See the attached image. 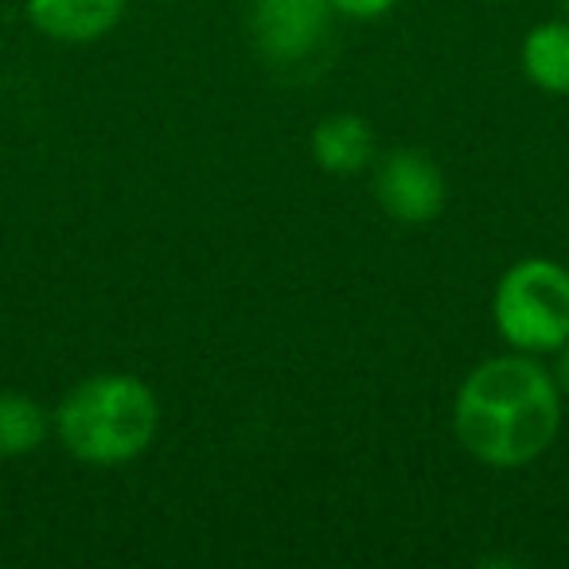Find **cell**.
Segmentation results:
<instances>
[{"instance_id":"cell-12","label":"cell","mask_w":569,"mask_h":569,"mask_svg":"<svg viewBox=\"0 0 569 569\" xmlns=\"http://www.w3.org/2000/svg\"><path fill=\"white\" fill-rule=\"evenodd\" d=\"M566 9H569V0H566Z\"/></svg>"},{"instance_id":"cell-6","label":"cell","mask_w":569,"mask_h":569,"mask_svg":"<svg viewBox=\"0 0 569 569\" xmlns=\"http://www.w3.org/2000/svg\"><path fill=\"white\" fill-rule=\"evenodd\" d=\"M36 32L56 43H94L126 17L129 0H24Z\"/></svg>"},{"instance_id":"cell-9","label":"cell","mask_w":569,"mask_h":569,"mask_svg":"<svg viewBox=\"0 0 569 569\" xmlns=\"http://www.w3.org/2000/svg\"><path fill=\"white\" fill-rule=\"evenodd\" d=\"M51 433L56 421L48 406L24 390H0V460L32 457Z\"/></svg>"},{"instance_id":"cell-8","label":"cell","mask_w":569,"mask_h":569,"mask_svg":"<svg viewBox=\"0 0 569 569\" xmlns=\"http://www.w3.org/2000/svg\"><path fill=\"white\" fill-rule=\"evenodd\" d=\"M519 67L546 94H569V20H546L522 36Z\"/></svg>"},{"instance_id":"cell-10","label":"cell","mask_w":569,"mask_h":569,"mask_svg":"<svg viewBox=\"0 0 569 569\" xmlns=\"http://www.w3.org/2000/svg\"><path fill=\"white\" fill-rule=\"evenodd\" d=\"M332 4L336 17H348V20H382L398 9V0H328Z\"/></svg>"},{"instance_id":"cell-3","label":"cell","mask_w":569,"mask_h":569,"mask_svg":"<svg viewBox=\"0 0 569 569\" xmlns=\"http://www.w3.org/2000/svg\"><path fill=\"white\" fill-rule=\"evenodd\" d=\"M499 340L527 356H553L569 340V269L553 258H519L491 293Z\"/></svg>"},{"instance_id":"cell-1","label":"cell","mask_w":569,"mask_h":569,"mask_svg":"<svg viewBox=\"0 0 569 569\" xmlns=\"http://www.w3.org/2000/svg\"><path fill=\"white\" fill-rule=\"evenodd\" d=\"M460 449L488 468H522L561 433V387L527 351L491 356L465 375L452 398Z\"/></svg>"},{"instance_id":"cell-4","label":"cell","mask_w":569,"mask_h":569,"mask_svg":"<svg viewBox=\"0 0 569 569\" xmlns=\"http://www.w3.org/2000/svg\"><path fill=\"white\" fill-rule=\"evenodd\" d=\"M328 0H253L250 32L273 67H305L332 40Z\"/></svg>"},{"instance_id":"cell-2","label":"cell","mask_w":569,"mask_h":569,"mask_svg":"<svg viewBox=\"0 0 569 569\" xmlns=\"http://www.w3.org/2000/svg\"><path fill=\"white\" fill-rule=\"evenodd\" d=\"M56 437L74 460L118 468L144 457L160 433V398L137 375H87L51 413Z\"/></svg>"},{"instance_id":"cell-7","label":"cell","mask_w":569,"mask_h":569,"mask_svg":"<svg viewBox=\"0 0 569 569\" xmlns=\"http://www.w3.org/2000/svg\"><path fill=\"white\" fill-rule=\"evenodd\" d=\"M375 126L359 113H332L312 129V157L328 176H359L375 164Z\"/></svg>"},{"instance_id":"cell-5","label":"cell","mask_w":569,"mask_h":569,"mask_svg":"<svg viewBox=\"0 0 569 569\" xmlns=\"http://www.w3.org/2000/svg\"><path fill=\"white\" fill-rule=\"evenodd\" d=\"M375 199L402 227H426L449 203V180L421 149H395L375 164Z\"/></svg>"},{"instance_id":"cell-11","label":"cell","mask_w":569,"mask_h":569,"mask_svg":"<svg viewBox=\"0 0 569 569\" xmlns=\"http://www.w3.org/2000/svg\"><path fill=\"white\" fill-rule=\"evenodd\" d=\"M550 375H553V382L561 387V395H569V340L553 351V371Z\"/></svg>"}]
</instances>
